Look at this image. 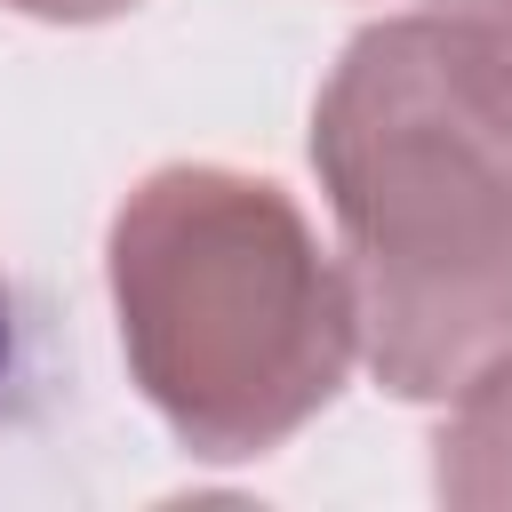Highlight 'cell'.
I'll return each mask as SVG.
<instances>
[{
  "label": "cell",
  "mask_w": 512,
  "mask_h": 512,
  "mask_svg": "<svg viewBox=\"0 0 512 512\" xmlns=\"http://www.w3.org/2000/svg\"><path fill=\"white\" fill-rule=\"evenodd\" d=\"M312 168L376 384L456 400L512 352V144L472 112L424 16L368 24L336 56L312 104Z\"/></svg>",
  "instance_id": "cell-1"
},
{
  "label": "cell",
  "mask_w": 512,
  "mask_h": 512,
  "mask_svg": "<svg viewBox=\"0 0 512 512\" xmlns=\"http://www.w3.org/2000/svg\"><path fill=\"white\" fill-rule=\"evenodd\" d=\"M104 272L136 392L216 464L304 432L360 352L344 264L272 176L152 168L112 216Z\"/></svg>",
  "instance_id": "cell-2"
},
{
  "label": "cell",
  "mask_w": 512,
  "mask_h": 512,
  "mask_svg": "<svg viewBox=\"0 0 512 512\" xmlns=\"http://www.w3.org/2000/svg\"><path fill=\"white\" fill-rule=\"evenodd\" d=\"M440 496L456 512H512V352H496L440 432Z\"/></svg>",
  "instance_id": "cell-3"
},
{
  "label": "cell",
  "mask_w": 512,
  "mask_h": 512,
  "mask_svg": "<svg viewBox=\"0 0 512 512\" xmlns=\"http://www.w3.org/2000/svg\"><path fill=\"white\" fill-rule=\"evenodd\" d=\"M440 40V64L472 96V112L512 144V0H424L416 8Z\"/></svg>",
  "instance_id": "cell-4"
},
{
  "label": "cell",
  "mask_w": 512,
  "mask_h": 512,
  "mask_svg": "<svg viewBox=\"0 0 512 512\" xmlns=\"http://www.w3.org/2000/svg\"><path fill=\"white\" fill-rule=\"evenodd\" d=\"M0 8L40 16V24H104V16H120V8H136V0H0Z\"/></svg>",
  "instance_id": "cell-5"
},
{
  "label": "cell",
  "mask_w": 512,
  "mask_h": 512,
  "mask_svg": "<svg viewBox=\"0 0 512 512\" xmlns=\"http://www.w3.org/2000/svg\"><path fill=\"white\" fill-rule=\"evenodd\" d=\"M0 376H8V296H0Z\"/></svg>",
  "instance_id": "cell-6"
}]
</instances>
